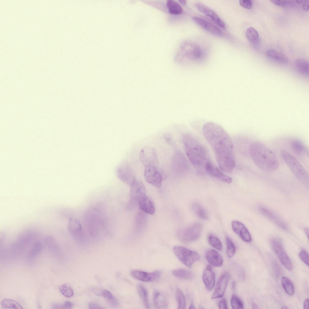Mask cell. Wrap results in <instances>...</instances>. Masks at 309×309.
Segmentation results:
<instances>
[{
    "label": "cell",
    "mask_w": 309,
    "mask_h": 309,
    "mask_svg": "<svg viewBox=\"0 0 309 309\" xmlns=\"http://www.w3.org/2000/svg\"><path fill=\"white\" fill-rule=\"evenodd\" d=\"M109 304L111 306L113 307L117 306L118 304V302L116 299L113 297L112 298L108 300Z\"/></svg>",
    "instance_id": "47"
},
{
    "label": "cell",
    "mask_w": 309,
    "mask_h": 309,
    "mask_svg": "<svg viewBox=\"0 0 309 309\" xmlns=\"http://www.w3.org/2000/svg\"><path fill=\"white\" fill-rule=\"evenodd\" d=\"M281 281L283 288L287 293L290 296L293 295L294 293V288L291 281L285 276L282 278Z\"/></svg>",
    "instance_id": "32"
},
{
    "label": "cell",
    "mask_w": 309,
    "mask_h": 309,
    "mask_svg": "<svg viewBox=\"0 0 309 309\" xmlns=\"http://www.w3.org/2000/svg\"><path fill=\"white\" fill-rule=\"evenodd\" d=\"M192 20L196 24L210 33L217 36H222V32L218 27L205 20L195 16L192 17Z\"/></svg>",
    "instance_id": "16"
},
{
    "label": "cell",
    "mask_w": 309,
    "mask_h": 309,
    "mask_svg": "<svg viewBox=\"0 0 309 309\" xmlns=\"http://www.w3.org/2000/svg\"><path fill=\"white\" fill-rule=\"evenodd\" d=\"M196 7L200 11L210 18L220 27L225 29V23L213 11L207 6L201 4H197Z\"/></svg>",
    "instance_id": "17"
},
{
    "label": "cell",
    "mask_w": 309,
    "mask_h": 309,
    "mask_svg": "<svg viewBox=\"0 0 309 309\" xmlns=\"http://www.w3.org/2000/svg\"><path fill=\"white\" fill-rule=\"evenodd\" d=\"M309 299L308 298L306 299L303 304V307L304 309H308L309 307Z\"/></svg>",
    "instance_id": "50"
},
{
    "label": "cell",
    "mask_w": 309,
    "mask_h": 309,
    "mask_svg": "<svg viewBox=\"0 0 309 309\" xmlns=\"http://www.w3.org/2000/svg\"><path fill=\"white\" fill-rule=\"evenodd\" d=\"M192 209L195 214L199 218L204 220L208 218V214L205 210L200 205L194 203L192 206Z\"/></svg>",
    "instance_id": "30"
},
{
    "label": "cell",
    "mask_w": 309,
    "mask_h": 309,
    "mask_svg": "<svg viewBox=\"0 0 309 309\" xmlns=\"http://www.w3.org/2000/svg\"><path fill=\"white\" fill-rule=\"evenodd\" d=\"M183 141L186 154L194 167L199 173H205L206 166L211 161L204 146L189 133L183 135Z\"/></svg>",
    "instance_id": "2"
},
{
    "label": "cell",
    "mask_w": 309,
    "mask_h": 309,
    "mask_svg": "<svg viewBox=\"0 0 309 309\" xmlns=\"http://www.w3.org/2000/svg\"><path fill=\"white\" fill-rule=\"evenodd\" d=\"M272 3L278 6H282L290 3V1L286 0H271Z\"/></svg>",
    "instance_id": "43"
},
{
    "label": "cell",
    "mask_w": 309,
    "mask_h": 309,
    "mask_svg": "<svg viewBox=\"0 0 309 309\" xmlns=\"http://www.w3.org/2000/svg\"><path fill=\"white\" fill-rule=\"evenodd\" d=\"M288 308H289L288 307H286V306H283L281 307V309H288Z\"/></svg>",
    "instance_id": "57"
},
{
    "label": "cell",
    "mask_w": 309,
    "mask_h": 309,
    "mask_svg": "<svg viewBox=\"0 0 309 309\" xmlns=\"http://www.w3.org/2000/svg\"><path fill=\"white\" fill-rule=\"evenodd\" d=\"M172 273L174 276L182 279L191 280L194 277V274L192 271L182 268L174 269Z\"/></svg>",
    "instance_id": "27"
},
{
    "label": "cell",
    "mask_w": 309,
    "mask_h": 309,
    "mask_svg": "<svg viewBox=\"0 0 309 309\" xmlns=\"http://www.w3.org/2000/svg\"><path fill=\"white\" fill-rule=\"evenodd\" d=\"M226 241L227 245L226 253L229 257L231 258L234 256L235 253V247L232 241L228 237L226 238Z\"/></svg>",
    "instance_id": "37"
},
{
    "label": "cell",
    "mask_w": 309,
    "mask_h": 309,
    "mask_svg": "<svg viewBox=\"0 0 309 309\" xmlns=\"http://www.w3.org/2000/svg\"><path fill=\"white\" fill-rule=\"evenodd\" d=\"M295 1H296V2L297 3H298V4H300V3H302L303 2V0H296Z\"/></svg>",
    "instance_id": "56"
},
{
    "label": "cell",
    "mask_w": 309,
    "mask_h": 309,
    "mask_svg": "<svg viewBox=\"0 0 309 309\" xmlns=\"http://www.w3.org/2000/svg\"><path fill=\"white\" fill-rule=\"evenodd\" d=\"M291 146L293 152L300 157L308 155V151L304 144L297 139L292 140L290 142Z\"/></svg>",
    "instance_id": "21"
},
{
    "label": "cell",
    "mask_w": 309,
    "mask_h": 309,
    "mask_svg": "<svg viewBox=\"0 0 309 309\" xmlns=\"http://www.w3.org/2000/svg\"><path fill=\"white\" fill-rule=\"evenodd\" d=\"M103 296L105 299L109 300L113 297L112 294L109 291L104 290L102 292Z\"/></svg>",
    "instance_id": "44"
},
{
    "label": "cell",
    "mask_w": 309,
    "mask_h": 309,
    "mask_svg": "<svg viewBox=\"0 0 309 309\" xmlns=\"http://www.w3.org/2000/svg\"><path fill=\"white\" fill-rule=\"evenodd\" d=\"M236 287V282L235 281H233L232 282V289L233 290H234L235 289Z\"/></svg>",
    "instance_id": "52"
},
{
    "label": "cell",
    "mask_w": 309,
    "mask_h": 309,
    "mask_svg": "<svg viewBox=\"0 0 309 309\" xmlns=\"http://www.w3.org/2000/svg\"><path fill=\"white\" fill-rule=\"evenodd\" d=\"M153 301L157 309H167L168 304L166 297L160 291L156 290L154 293Z\"/></svg>",
    "instance_id": "23"
},
{
    "label": "cell",
    "mask_w": 309,
    "mask_h": 309,
    "mask_svg": "<svg viewBox=\"0 0 309 309\" xmlns=\"http://www.w3.org/2000/svg\"><path fill=\"white\" fill-rule=\"evenodd\" d=\"M239 4L243 7L247 9L251 8L252 6V1L251 0H240Z\"/></svg>",
    "instance_id": "42"
},
{
    "label": "cell",
    "mask_w": 309,
    "mask_h": 309,
    "mask_svg": "<svg viewBox=\"0 0 309 309\" xmlns=\"http://www.w3.org/2000/svg\"><path fill=\"white\" fill-rule=\"evenodd\" d=\"M218 306L220 309H228L226 301L224 299H223L219 302L218 303Z\"/></svg>",
    "instance_id": "46"
},
{
    "label": "cell",
    "mask_w": 309,
    "mask_h": 309,
    "mask_svg": "<svg viewBox=\"0 0 309 309\" xmlns=\"http://www.w3.org/2000/svg\"><path fill=\"white\" fill-rule=\"evenodd\" d=\"M208 240L210 244L214 248L218 250H221L222 249V244L218 238L212 236H209Z\"/></svg>",
    "instance_id": "39"
},
{
    "label": "cell",
    "mask_w": 309,
    "mask_h": 309,
    "mask_svg": "<svg viewBox=\"0 0 309 309\" xmlns=\"http://www.w3.org/2000/svg\"><path fill=\"white\" fill-rule=\"evenodd\" d=\"M59 289L61 293L67 298H70L74 295L73 289L67 284H65L60 285Z\"/></svg>",
    "instance_id": "36"
},
{
    "label": "cell",
    "mask_w": 309,
    "mask_h": 309,
    "mask_svg": "<svg viewBox=\"0 0 309 309\" xmlns=\"http://www.w3.org/2000/svg\"><path fill=\"white\" fill-rule=\"evenodd\" d=\"M82 105L84 106H86L87 105V103L86 102L84 101L82 103Z\"/></svg>",
    "instance_id": "58"
},
{
    "label": "cell",
    "mask_w": 309,
    "mask_h": 309,
    "mask_svg": "<svg viewBox=\"0 0 309 309\" xmlns=\"http://www.w3.org/2000/svg\"><path fill=\"white\" fill-rule=\"evenodd\" d=\"M232 227L234 231L244 241L250 242L251 241V237L247 228L244 224L237 221L232 222Z\"/></svg>",
    "instance_id": "15"
},
{
    "label": "cell",
    "mask_w": 309,
    "mask_h": 309,
    "mask_svg": "<svg viewBox=\"0 0 309 309\" xmlns=\"http://www.w3.org/2000/svg\"><path fill=\"white\" fill-rule=\"evenodd\" d=\"M202 224L196 222L180 230L177 235L179 239L184 242H188L196 240L200 236L202 229Z\"/></svg>",
    "instance_id": "6"
},
{
    "label": "cell",
    "mask_w": 309,
    "mask_h": 309,
    "mask_svg": "<svg viewBox=\"0 0 309 309\" xmlns=\"http://www.w3.org/2000/svg\"><path fill=\"white\" fill-rule=\"evenodd\" d=\"M229 278L230 275L227 272L224 273L221 275L217 283L212 298L215 299L223 297Z\"/></svg>",
    "instance_id": "12"
},
{
    "label": "cell",
    "mask_w": 309,
    "mask_h": 309,
    "mask_svg": "<svg viewBox=\"0 0 309 309\" xmlns=\"http://www.w3.org/2000/svg\"><path fill=\"white\" fill-rule=\"evenodd\" d=\"M176 297L178 303V309H185L186 301L184 295L182 291L179 288L176 290Z\"/></svg>",
    "instance_id": "35"
},
{
    "label": "cell",
    "mask_w": 309,
    "mask_h": 309,
    "mask_svg": "<svg viewBox=\"0 0 309 309\" xmlns=\"http://www.w3.org/2000/svg\"><path fill=\"white\" fill-rule=\"evenodd\" d=\"M271 245L273 250L282 263L287 269L291 271L292 269L291 263L280 240L276 238L272 239L271 241Z\"/></svg>",
    "instance_id": "7"
},
{
    "label": "cell",
    "mask_w": 309,
    "mask_h": 309,
    "mask_svg": "<svg viewBox=\"0 0 309 309\" xmlns=\"http://www.w3.org/2000/svg\"><path fill=\"white\" fill-rule=\"evenodd\" d=\"M246 37L252 43H256L258 41L259 33L257 31L252 27L247 29L246 32Z\"/></svg>",
    "instance_id": "33"
},
{
    "label": "cell",
    "mask_w": 309,
    "mask_h": 309,
    "mask_svg": "<svg viewBox=\"0 0 309 309\" xmlns=\"http://www.w3.org/2000/svg\"><path fill=\"white\" fill-rule=\"evenodd\" d=\"M202 279L207 289L209 291H211L215 284V276L214 272L209 265H208L204 269Z\"/></svg>",
    "instance_id": "18"
},
{
    "label": "cell",
    "mask_w": 309,
    "mask_h": 309,
    "mask_svg": "<svg viewBox=\"0 0 309 309\" xmlns=\"http://www.w3.org/2000/svg\"><path fill=\"white\" fill-rule=\"evenodd\" d=\"M164 139L168 144L171 145L172 143V139L170 134L169 133H165L163 135Z\"/></svg>",
    "instance_id": "45"
},
{
    "label": "cell",
    "mask_w": 309,
    "mask_h": 309,
    "mask_svg": "<svg viewBox=\"0 0 309 309\" xmlns=\"http://www.w3.org/2000/svg\"><path fill=\"white\" fill-rule=\"evenodd\" d=\"M252 307L253 309H258V307L257 305L254 303H253L252 304Z\"/></svg>",
    "instance_id": "53"
},
{
    "label": "cell",
    "mask_w": 309,
    "mask_h": 309,
    "mask_svg": "<svg viewBox=\"0 0 309 309\" xmlns=\"http://www.w3.org/2000/svg\"><path fill=\"white\" fill-rule=\"evenodd\" d=\"M281 155L285 163L296 177L302 182H308V174L299 161L285 150H282Z\"/></svg>",
    "instance_id": "4"
},
{
    "label": "cell",
    "mask_w": 309,
    "mask_h": 309,
    "mask_svg": "<svg viewBox=\"0 0 309 309\" xmlns=\"http://www.w3.org/2000/svg\"><path fill=\"white\" fill-rule=\"evenodd\" d=\"M132 276L136 279L145 282H151L158 279L161 275L158 270L148 272L143 271L134 270L131 272Z\"/></svg>",
    "instance_id": "13"
},
{
    "label": "cell",
    "mask_w": 309,
    "mask_h": 309,
    "mask_svg": "<svg viewBox=\"0 0 309 309\" xmlns=\"http://www.w3.org/2000/svg\"><path fill=\"white\" fill-rule=\"evenodd\" d=\"M88 308L89 309H102V307L98 304L93 303H90L88 304Z\"/></svg>",
    "instance_id": "48"
},
{
    "label": "cell",
    "mask_w": 309,
    "mask_h": 309,
    "mask_svg": "<svg viewBox=\"0 0 309 309\" xmlns=\"http://www.w3.org/2000/svg\"><path fill=\"white\" fill-rule=\"evenodd\" d=\"M295 64L298 72L302 75L307 76L309 74V63L306 60L302 59H296Z\"/></svg>",
    "instance_id": "26"
},
{
    "label": "cell",
    "mask_w": 309,
    "mask_h": 309,
    "mask_svg": "<svg viewBox=\"0 0 309 309\" xmlns=\"http://www.w3.org/2000/svg\"><path fill=\"white\" fill-rule=\"evenodd\" d=\"M81 111H75V115H79L81 114Z\"/></svg>",
    "instance_id": "55"
},
{
    "label": "cell",
    "mask_w": 309,
    "mask_h": 309,
    "mask_svg": "<svg viewBox=\"0 0 309 309\" xmlns=\"http://www.w3.org/2000/svg\"><path fill=\"white\" fill-rule=\"evenodd\" d=\"M179 1L183 5H185L186 4V1L185 0H180Z\"/></svg>",
    "instance_id": "54"
},
{
    "label": "cell",
    "mask_w": 309,
    "mask_h": 309,
    "mask_svg": "<svg viewBox=\"0 0 309 309\" xmlns=\"http://www.w3.org/2000/svg\"><path fill=\"white\" fill-rule=\"evenodd\" d=\"M266 54L270 59L282 64H286L288 62V59L285 55L276 50L269 49Z\"/></svg>",
    "instance_id": "24"
},
{
    "label": "cell",
    "mask_w": 309,
    "mask_h": 309,
    "mask_svg": "<svg viewBox=\"0 0 309 309\" xmlns=\"http://www.w3.org/2000/svg\"><path fill=\"white\" fill-rule=\"evenodd\" d=\"M205 172L210 176L223 182L230 183L232 182V179L231 177L224 173L213 165L211 162L207 165Z\"/></svg>",
    "instance_id": "11"
},
{
    "label": "cell",
    "mask_w": 309,
    "mask_h": 309,
    "mask_svg": "<svg viewBox=\"0 0 309 309\" xmlns=\"http://www.w3.org/2000/svg\"><path fill=\"white\" fill-rule=\"evenodd\" d=\"M260 210L263 215L272 221L278 226L282 229L284 230L287 229V227L285 223L276 215L264 208H260Z\"/></svg>",
    "instance_id": "25"
},
{
    "label": "cell",
    "mask_w": 309,
    "mask_h": 309,
    "mask_svg": "<svg viewBox=\"0 0 309 309\" xmlns=\"http://www.w3.org/2000/svg\"><path fill=\"white\" fill-rule=\"evenodd\" d=\"M106 114H107V115H110V112L109 111H107V112H106Z\"/></svg>",
    "instance_id": "60"
},
{
    "label": "cell",
    "mask_w": 309,
    "mask_h": 309,
    "mask_svg": "<svg viewBox=\"0 0 309 309\" xmlns=\"http://www.w3.org/2000/svg\"><path fill=\"white\" fill-rule=\"evenodd\" d=\"M118 174L122 181L130 186L136 180L132 169L126 162L123 163L120 166L118 170Z\"/></svg>",
    "instance_id": "10"
},
{
    "label": "cell",
    "mask_w": 309,
    "mask_h": 309,
    "mask_svg": "<svg viewBox=\"0 0 309 309\" xmlns=\"http://www.w3.org/2000/svg\"><path fill=\"white\" fill-rule=\"evenodd\" d=\"M303 8L306 11H308L309 8V2L308 0H305L303 4Z\"/></svg>",
    "instance_id": "49"
},
{
    "label": "cell",
    "mask_w": 309,
    "mask_h": 309,
    "mask_svg": "<svg viewBox=\"0 0 309 309\" xmlns=\"http://www.w3.org/2000/svg\"><path fill=\"white\" fill-rule=\"evenodd\" d=\"M1 304L2 307L5 309H23L22 306L18 302L9 298H5L2 300Z\"/></svg>",
    "instance_id": "29"
},
{
    "label": "cell",
    "mask_w": 309,
    "mask_h": 309,
    "mask_svg": "<svg viewBox=\"0 0 309 309\" xmlns=\"http://www.w3.org/2000/svg\"><path fill=\"white\" fill-rule=\"evenodd\" d=\"M138 290L140 298L146 308H149L148 294L147 290L142 285L140 284L138 286Z\"/></svg>",
    "instance_id": "31"
},
{
    "label": "cell",
    "mask_w": 309,
    "mask_h": 309,
    "mask_svg": "<svg viewBox=\"0 0 309 309\" xmlns=\"http://www.w3.org/2000/svg\"><path fill=\"white\" fill-rule=\"evenodd\" d=\"M144 175L146 180L149 183L157 188L161 185L163 178L157 167L153 165L144 167Z\"/></svg>",
    "instance_id": "8"
},
{
    "label": "cell",
    "mask_w": 309,
    "mask_h": 309,
    "mask_svg": "<svg viewBox=\"0 0 309 309\" xmlns=\"http://www.w3.org/2000/svg\"><path fill=\"white\" fill-rule=\"evenodd\" d=\"M167 6L169 12L173 14L178 15L183 12L182 7L176 2L173 0L167 1Z\"/></svg>",
    "instance_id": "28"
},
{
    "label": "cell",
    "mask_w": 309,
    "mask_h": 309,
    "mask_svg": "<svg viewBox=\"0 0 309 309\" xmlns=\"http://www.w3.org/2000/svg\"><path fill=\"white\" fill-rule=\"evenodd\" d=\"M81 223L78 219L75 218L70 219L68 225V231L75 238H81L83 232Z\"/></svg>",
    "instance_id": "19"
},
{
    "label": "cell",
    "mask_w": 309,
    "mask_h": 309,
    "mask_svg": "<svg viewBox=\"0 0 309 309\" xmlns=\"http://www.w3.org/2000/svg\"><path fill=\"white\" fill-rule=\"evenodd\" d=\"M205 257L208 262L215 267H220L222 265L223 260L222 256L218 251L214 249L207 251Z\"/></svg>",
    "instance_id": "20"
},
{
    "label": "cell",
    "mask_w": 309,
    "mask_h": 309,
    "mask_svg": "<svg viewBox=\"0 0 309 309\" xmlns=\"http://www.w3.org/2000/svg\"><path fill=\"white\" fill-rule=\"evenodd\" d=\"M180 153L177 152L174 155L173 159V165L174 170L178 171L182 167V163L183 162V158Z\"/></svg>",
    "instance_id": "34"
},
{
    "label": "cell",
    "mask_w": 309,
    "mask_h": 309,
    "mask_svg": "<svg viewBox=\"0 0 309 309\" xmlns=\"http://www.w3.org/2000/svg\"><path fill=\"white\" fill-rule=\"evenodd\" d=\"M173 252L179 260L184 265L191 267L200 258L196 252L181 246H176L173 248Z\"/></svg>",
    "instance_id": "5"
},
{
    "label": "cell",
    "mask_w": 309,
    "mask_h": 309,
    "mask_svg": "<svg viewBox=\"0 0 309 309\" xmlns=\"http://www.w3.org/2000/svg\"><path fill=\"white\" fill-rule=\"evenodd\" d=\"M189 309H194L196 308L195 307V306H194L193 302V301H191V302L190 303V306H189Z\"/></svg>",
    "instance_id": "51"
},
{
    "label": "cell",
    "mask_w": 309,
    "mask_h": 309,
    "mask_svg": "<svg viewBox=\"0 0 309 309\" xmlns=\"http://www.w3.org/2000/svg\"><path fill=\"white\" fill-rule=\"evenodd\" d=\"M202 132L214 150L221 169L231 173L235 167V162L233 144L229 135L220 125L211 122L203 125Z\"/></svg>",
    "instance_id": "1"
},
{
    "label": "cell",
    "mask_w": 309,
    "mask_h": 309,
    "mask_svg": "<svg viewBox=\"0 0 309 309\" xmlns=\"http://www.w3.org/2000/svg\"><path fill=\"white\" fill-rule=\"evenodd\" d=\"M231 303L233 309H242L244 308L243 302L241 300L235 295H233L231 297Z\"/></svg>",
    "instance_id": "38"
},
{
    "label": "cell",
    "mask_w": 309,
    "mask_h": 309,
    "mask_svg": "<svg viewBox=\"0 0 309 309\" xmlns=\"http://www.w3.org/2000/svg\"><path fill=\"white\" fill-rule=\"evenodd\" d=\"M299 257L301 260L307 266H309V255L307 252L302 250L299 253Z\"/></svg>",
    "instance_id": "41"
},
{
    "label": "cell",
    "mask_w": 309,
    "mask_h": 309,
    "mask_svg": "<svg viewBox=\"0 0 309 309\" xmlns=\"http://www.w3.org/2000/svg\"><path fill=\"white\" fill-rule=\"evenodd\" d=\"M130 196L131 199L137 203L138 200L146 195V190L143 183L139 181L135 180L130 186Z\"/></svg>",
    "instance_id": "14"
},
{
    "label": "cell",
    "mask_w": 309,
    "mask_h": 309,
    "mask_svg": "<svg viewBox=\"0 0 309 309\" xmlns=\"http://www.w3.org/2000/svg\"><path fill=\"white\" fill-rule=\"evenodd\" d=\"M78 100L79 101H80L82 100V97H78Z\"/></svg>",
    "instance_id": "59"
},
{
    "label": "cell",
    "mask_w": 309,
    "mask_h": 309,
    "mask_svg": "<svg viewBox=\"0 0 309 309\" xmlns=\"http://www.w3.org/2000/svg\"><path fill=\"white\" fill-rule=\"evenodd\" d=\"M141 209L145 212L153 214L155 212V208L152 201L145 195L141 197L138 201Z\"/></svg>",
    "instance_id": "22"
},
{
    "label": "cell",
    "mask_w": 309,
    "mask_h": 309,
    "mask_svg": "<svg viewBox=\"0 0 309 309\" xmlns=\"http://www.w3.org/2000/svg\"><path fill=\"white\" fill-rule=\"evenodd\" d=\"M250 152L255 164L262 171L270 173L278 168L279 164L275 154L263 142H253L250 146Z\"/></svg>",
    "instance_id": "3"
},
{
    "label": "cell",
    "mask_w": 309,
    "mask_h": 309,
    "mask_svg": "<svg viewBox=\"0 0 309 309\" xmlns=\"http://www.w3.org/2000/svg\"><path fill=\"white\" fill-rule=\"evenodd\" d=\"M140 159L144 166L153 165L157 167L158 160L157 154L154 149L149 146L143 148L139 153Z\"/></svg>",
    "instance_id": "9"
},
{
    "label": "cell",
    "mask_w": 309,
    "mask_h": 309,
    "mask_svg": "<svg viewBox=\"0 0 309 309\" xmlns=\"http://www.w3.org/2000/svg\"><path fill=\"white\" fill-rule=\"evenodd\" d=\"M73 306V304L68 301H65L63 304L55 303L52 306L54 309H71Z\"/></svg>",
    "instance_id": "40"
}]
</instances>
